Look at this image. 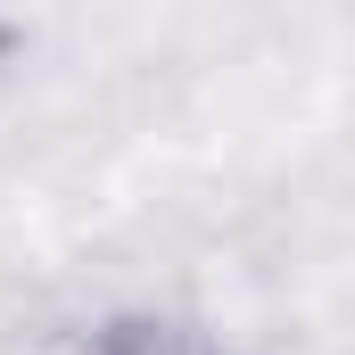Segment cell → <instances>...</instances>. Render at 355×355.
<instances>
[{"label":"cell","mask_w":355,"mask_h":355,"mask_svg":"<svg viewBox=\"0 0 355 355\" xmlns=\"http://www.w3.org/2000/svg\"><path fill=\"white\" fill-rule=\"evenodd\" d=\"M50 355H232V347L174 306H107V314L67 322L50 339Z\"/></svg>","instance_id":"cell-1"}]
</instances>
